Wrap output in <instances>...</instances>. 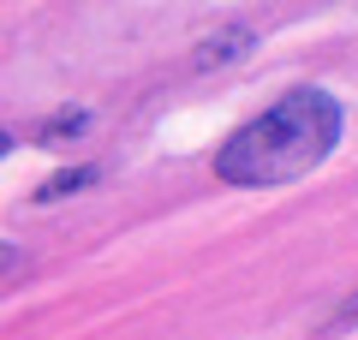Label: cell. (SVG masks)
<instances>
[{"instance_id": "1", "label": "cell", "mask_w": 358, "mask_h": 340, "mask_svg": "<svg viewBox=\"0 0 358 340\" xmlns=\"http://www.w3.org/2000/svg\"><path fill=\"white\" fill-rule=\"evenodd\" d=\"M346 108L329 90H287L281 101L257 120H245L215 150V179L227 185H287L322 167L341 143Z\"/></svg>"}, {"instance_id": "2", "label": "cell", "mask_w": 358, "mask_h": 340, "mask_svg": "<svg viewBox=\"0 0 358 340\" xmlns=\"http://www.w3.org/2000/svg\"><path fill=\"white\" fill-rule=\"evenodd\" d=\"M90 179H96V167H66V173H54L48 185L36 191V203H54V197H72V191H84Z\"/></svg>"}, {"instance_id": "3", "label": "cell", "mask_w": 358, "mask_h": 340, "mask_svg": "<svg viewBox=\"0 0 358 340\" xmlns=\"http://www.w3.org/2000/svg\"><path fill=\"white\" fill-rule=\"evenodd\" d=\"M251 42V30H227V36H215V42H203V54H197V66H215V60H233V54Z\"/></svg>"}, {"instance_id": "4", "label": "cell", "mask_w": 358, "mask_h": 340, "mask_svg": "<svg viewBox=\"0 0 358 340\" xmlns=\"http://www.w3.org/2000/svg\"><path fill=\"white\" fill-rule=\"evenodd\" d=\"M66 132H84V113H60V120H54V126L42 132V138L54 143V138H66Z\"/></svg>"}, {"instance_id": "5", "label": "cell", "mask_w": 358, "mask_h": 340, "mask_svg": "<svg viewBox=\"0 0 358 340\" xmlns=\"http://www.w3.org/2000/svg\"><path fill=\"white\" fill-rule=\"evenodd\" d=\"M6 269H18V245H6V239H0V275H6Z\"/></svg>"}, {"instance_id": "6", "label": "cell", "mask_w": 358, "mask_h": 340, "mask_svg": "<svg viewBox=\"0 0 358 340\" xmlns=\"http://www.w3.org/2000/svg\"><path fill=\"white\" fill-rule=\"evenodd\" d=\"M334 323H358V292H352V299L341 304V311H334Z\"/></svg>"}, {"instance_id": "7", "label": "cell", "mask_w": 358, "mask_h": 340, "mask_svg": "<svg viewBox=\"0 0 358 340\" xmlns=\"http://www.w3.org/2000/svg\"><path fill=\"white\" fill-rule=\"evenodd\" d=\"M6 155H13V132H0V162H6Z\"/></svg>"}]
</instances>
